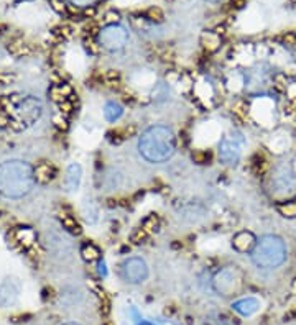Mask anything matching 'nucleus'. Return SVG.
Returning a JSON list of instances; mask_svg holds the SVG:
<instances>
[{"mask_svg":"<svg viewBox=\"0 0 296 325\" xmlns=\"http://www.w3.org/2000/svg\"><path fill=\"white\" fill-rule=\"evenodd\" d=\"M176 151V135L166 125H153L147 128L138 138V153L148 163L161 164Z\"/></svg>","mask_w":296,"mask_h":325,"instance_id":"1","label":"nucleus"},{"mask_svg":"<svg viewBox=\"0 0 296 325\" xmlns=\"http://www.w3.org/2000/svg\"><path fill=\"white\" fill-rule=\"evenodd\" d=\"M35 169L22 159H8L0 164V194L7 199H22L33 189Z\"/></svg>","mask_w":296,"mask_h":325,"instance_id":"2","label":"nucleus"},{"mask_svg":"<svg viewBox=\"0 0 296 325\" xmlns=\"http://www.w3.org/2000/svg\"><path fill=\"white\" fill-rule=\"evenodd\" d=\"M288 250L285 241L276 235H263L257 240L250 260L258 269H275L286 261Z\"/></svg>","mask_w":296,"mask_h":325,"instance_id":"3","label":"nucleus"},{"mask_svg":"<svg viewBox=\"0 0 296 325\" xmlns=\"http://www.w3.org/2000/svg\"><path fill=\"white\" fill-rule=\"evenodd\" d=\"M245 136L237 130L229 131L227 135L222 136V140L219 141V146H217V156H219V161L224 164V166H234L240 161V156H242V151L245 146Z\"/></svg>","mask_w":296,"mask_h":325,"instance_id":"4","label":"nucleus"},{"mask_svg":"<svg viewBox=\"0 0 296 325\" xmlns=\"http://www.w3.org/2000/svg\"><path fill=\"white\" fill-rule=\"evenodd\" d=\"M211 282H212V289L217 294L230 297L237 294L240 286H242V274H240V271L235 266H225L214 274Z\"/></svg>","mask_w":296,"mask_h":325,"instance_id":"5","label":"nucleus"},{"mask_svg":"<svg viewBox=\"0 0 296 325\" xmlns=\"http://www.w3.org/2000/svg\"><path fill=\"white\" fill-rule=\"evenodd\" d=\"M97 41L107 51H120L128 43V31L122 25H105L99 30Z\"/></svg>","mask_w":296,"mask_h":325,"instance_id":"6","label":"nucleus"},{"mask_svg":"<svg viewBox=\"0 0 296 325\" xmlns=\"http://www.w3.org/2000/svg\"><path fill=\"white\" fill-rule=\"evenodd\" d=\"M120 274H122L123 281L128 282V284H142L150 276V269H148V264L143 258L132 256V258H127L122 263Z\"/></svg>","mask_w":296,"mask_h":325,"instance_id":"7","label":"nucleus"},{"mask_svg":"<svg viewBox=\"0 0 296 325\" xmlns=\"http://www.w3.org/2000/svg\"><path fill=\"white\" fill-rule=\"evenodd\" d=\"M15 113H17V123H20V127H30L33 125L36 120H40L41 113H43V105L36 97H23L20 102L15 105Z\"/></svg>","mask_w":296,"mask_h":325,"instance_id":"8","label":"nucleus"},{"mask_svg":"<svg viewBox=\"0 0 296 325\" xmlns=\"http://www.w3.org/2000/svg\"><path fill=\"white\" fill-rule=\"evenodd\" d=\"M22 294V282L17 278H5L0 282V307L15 305Z\"/></svg>","mask_w":296,"mask_h":325,"instance_id":"9","label":"nucleus"},{"mask_svg":"<svg viewBox=\"0 0 296 325\" xmlns=\"http://www.w3.org/2000/svg\"><path fill=\"white\" fill-rule=\"evenodd\" d=\"M296 179L295 174L286 168H276L271 177V186L275 187L276 192H291L295 189Z\"/></svg>","mask_w":296,"mask_h":325,"instance_id":"10","label":"nucleus"},{"mask_svg":"<svg viewBox=\"0 0 296 325\" xmlns=\"http://www.w3.org/2000/svg\"><path fill=\"white\" fill-rule=\"evenodd\" d=\"M257 245V237L248 230H240L232 237V248L237 253H252Z\"/></svg>","mask_w":296,"mask_h":325,"instance_id":"11","label":"nucleus"},{"mask_svg":"<svg viewBox=\"0 0 296 325\" xmlns=\"http://www.w3.org/2000/svg\"><path fill=\"white\" fill-rule=\"evenodd\" d=\"M82 181V168L81 164L71 163L66 168V174H64V189L68 192H76L79 189Z\"/></svg>","mask_w":296,"mask_h":325,"instance_id":"12","label":"nucleus"},{"mask_svg":"<svg viewBox=\"0 0 296 325\" xmlns=\"http://www.w3.org/2000/svg\"><path fill=\"white\" fill-rule=\"evenodd\" d=\"M81 301H82V294L79 289H76V287L64 289V291H61V296H59V302H61V305H64L66 309L74 307V305L79 304Z\"/></svg>","mask_w":296,"mask_h":325,"instance_id":"13","label":"nucleus"},{"mask_svg":"<svg viewBox=\"0 0 296 325\" xmlns=\"http://www.w3.org/2000/svg\"><path fill=\"white\" fill-rule=\"evenodd\" d=\"M123 115V107L115 100H109L107 104L104 105V118L110 123L120 120Z\"/></svg>","mask_w":296,"mask_h":325,"instance_id":"14","label":"nucleus"},{"mask_svg":"<svg viewBox=\"0 0 296 325\" xmlns=\"http://www.w3.org/2000/svg\"><path fill=\"white\" fill-rule=\"evenodd\" d=\"M221 36L216 33V31H204L201 35V44L204 46L209 53H214L221 48Z\"/></svg>","mask_w":296,"mask_h":325,"instance_id":"15","label":"nucleus"},{"mask_svg":"<svg viewBox=\"0 0 296 325\" xmlns=\"http://www.w3.org/2000/svg\"><path fill=\"white\" fill-rule=\"evenodd\" d=\"M15 240L23 248H28L35 241V232L30 227H18L15 230Z\"/></svg>","mask_w":296,"mask_h":325,"instance_id":"16","label":"nucleus"},{"mask_svg":"<svg viewBox=\"0 0 296 325\" xmlns=\"http://www.w3.org/2000/svg\"><path fill=\"white\" fill-rule=\"evenodd\" d=\"M232 307L237 310V312L242 314V315H250V314H253L258 309V301L252 299V297H247V299L237 301L232 305Z\"/></svg>","mask_w":296,"mask_h":325,"instance_id":"17","label":"nucleus"},{"mask_svg":"<svg viewBox=\"0 0 296 325\" xmlns=\"http://www.w3.org/2000/svg\"><path fill=\"white\" fill-rule=\"evenodd\" d=\"M82 215H84L87 223H96L97 218H99V210H97V205L94 204V200H84L82 204Z\"/></svg>","mask_w":296,"mask_h":325,"instance_id":"18","label":"nucleus"},{"mask_svg":"<svg viewBox=\"0 0 296 325\" xmlns=\"http://www.w3.org/2000/svg\"><path fill=\"white\" fill-rule=\"evenodd\" d=\"M53 174H54V171H53V168L49 166L48 163H41L40 166L35 169V177H36V181L41 182V184L51 181Z\"/></svg>","mask_w":296,"mask_h":325,"instance_id":"19","label":"nucleus"},{"mask_svg":"<svg viewBox=\"0 0 296 325\" xmlns=\"http://www.w3.org/2000/svg\"><path fill=\"white\" fill-rule=\"evenodd\" d=\"M81 255H82V258L86 260V261H96V260H99V256H100V251H99V248L94 245V243H84L82 245V248H81Z\"/></svg>","mask_w":296,"mask_h":325,"instance_id":"20","label":"nucleus"},{"mask_svg":"<svg viewBox=\"0 0 296 325\" xmlns=\"http://www.w3.org/2000/svg\"><path fill=\"white\" fill-rule=\"evenodd\" d=\"M61 222H63V227L66 228L68 232H71L73 235H79V233H81L79 223H77V222H76V218L71 217V215L63 214V215H61Z\"/></svg>","mask_w":296,"mask_h":325,"instance_id":"21","label":"nucleus"},{"mask_svg":"<svg viewBox=\"0 0 296 325\" xmlns=\"http://www.w3.org/2000/svg\"><path fill=\"white\" fill-rule=\"evenodd\" d=\"M142 228L148 233V235H150L151 232L158 230V228H160V218H158V215H155V214L148 215L145 220L142 222Z\"/></svg>","mask_w":296,"mask_h":325,"instance_id":"22","label":"nucleus"},{"mask_svg":"<svg viewBox=\"0 0 296 325\" xmlns=\"http://www.w3.org/2000/svg\"><path fill=\"white\" fill-rule=\"evenodd\" d=\"M276 210L281 217L285 218H295L296 217V202H283L276 205Z\"/></svg>","mask_w":296,"mask_h":325,"instance_id":"23","label":"nucleus"},{"mask_svg":"<svg viewBox=\"0 0 296 325\" xmlns=\"http://www.w3.org/2000/svg\"><path fill=\"white\" fill-rule=\"evenodd\" d=\"M145 18L150 22H153V23H161L165 18V13L161 12V8H158V7H151L145 12Z\"/></svg>","mask_w":296,"mask_h":325,"instance_id":"24","label":"nucleus"},{"mask_svg":"<svg viewBox=\"0 0 296 325\" xmlns=\"http://www.w3.org/2000/svg\"><path fill=\"white\" fill-rule=\"evenodd\" d=\"M148 238V233L143 230V228L140 227V228H137L135 232L132 233V237H130V240H132V243H135V245H138V243H143Z\"/></svg>","mask_w":296,"mask_h":325,"instance_id":"25","label":"nucleus"},{"mask_svg":"<svg viewBox=\"0 0 296 325\" xmlns=\"http://www.w3.org/2000/svg\"><path fill=\"white\" fill-rule=\"evenodd\" d=\"M275 89L278 90V92H283V90L288 89V79H286V76L283 74H276L275 76Z\"/></svg>","mask_w":296,"mask_h":325,"instance_id":"26","label":"nucleus"},{"mask_svg":"<svg viewBox=\"0 0 296 325\" xmlns=\"http://www.w3.org/2000/svg\"><path fill=\"white\" fill-rule=\"evenodd\" d=\"M104 20H105V23L107 25H115V23H119V20H120V13L115 12V10L107 12L105 13V17H104Z\"/></svg>","mask_w":296,"mask_h":325,"instance_id":"27","label":"nucleus"},{"mask_svg":"<svg viewBox=\"0 0 296 325\" xmlns=\"http://www.w3.org/2000/svg\"><path fill=\"white\" fill-rule=\"evenodd\" d=\"M193 159L199 164H204L206 161H209V153H206V151H194Z\"/></svg>","mask_w":296,"mask_h":325,"instance_id":"28","label":"nucleus"},{"mask_svg":"<svg viewBox=\"0 0 296 325\" xmlns=\"http://www.w3.org/2000/svg\"><path fill=\"white\" fill-rule=\"evenodd\" d=\"M84 43H86V48L89 49V51H91L92 54H97V53L100 51V48H102V46H100V44H96L92 40H86Z\"/></svg>","mask_w":296,"mask_h":325,"instance_id":"29","label":"nucleus"},{"mask_svg":"<svg viewBox=\"0 0 296 325\" xmlns=\"http://www.w3.org/2000/svg\"><path fill=\"white\" fill-rule=\"evenodd\" d=\"M280 40L283 44H296V33H286Z\"/></svg>","mask_w":296,"mask_h":325,"instance_id":"30","label":"nucleus"},{"mask_svg":"<svg viewBox=\"0 0 296 325\" xmlns=\"http://www.w3.org/2000/svg\"><path fill=\"white\" fill-rule=\"evenodd\" d=\"M59 108H61V113L68 115V113H71V110H73V104L68 102V100H64V102L59 104Z\"/></svg>","mask_w":296,"mask_h":325,"instance_id":"31","label":"nucleus"},{"mask_svg":"<svg viewBox=\"0 0 296 325\" xmlns=\"http://www.w3.org/2000/svg\"><path fill=\"white\" fill-rule=\"evenodd\" d=\"M71 3H74V5L77 7H86V5H91L92 2H96V0H69Z\"/></svg>","mask_w":296,"mask_h":325,"instance_id":"32","label":"nucleus"},{"mask_svg":"<svg viewBox=\"0 0 296 325\" xmlns=\"http://www.w3.org/2000/svg\"><path fill=\"white\" fill-rule=\"evenodd\" d=\"M54 123H56V127L58 128H61V130H66L68 128V122H66V118H54Z\"/></svg>","mask_w":296,"mask_h":325,"instance_id":"33","label":"nucleus"},{"mask_svg":"<svg viewBox=\"0 0 296 325\" xmlns=\"http://www.w3.org/2000/svg\"><path fill=\"white\" fill-rule=\"evenodd\" d=\"M229 5L232 8H242L245 5V0H230Z\"/></svg>","mask_w":296,"mask_h":325,"instance_id":"34","label":"nucleus"},{"mask_svg":"<svg viewBox=\"0 0 296 325\" xmlns=\"http://www.w3.org/2000/svg\"><path fill=\"white\" fill-rule=\"evenodd\" d=\"M63 325H81L79 322H66V324H63Z\"/></svg>","mask_w":296,"mask_h":325,"instance_id":"35","label":"nucleus"},{"mask_svg":"<svg viewBox=\"0 0 296 325\" xmlns=\"http://www.w3.org/2000/svg\"><path fill=\"white\" fill-rule=\"evenodd\" d=\"M207 2H219V0H207Z\"/></svg>","mask_w":296,"mask_h":325,"instance_id":"36","label":"nucleus"}]
</instances>
